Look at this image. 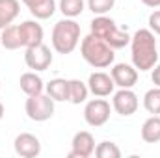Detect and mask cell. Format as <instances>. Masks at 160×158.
<instances>
[{
    "label": "cell",
    "mask_w": 160,
    "mask_h": 158,
    "mask_svg": "<svg viewBox=\"0 0 160 158\" xmlns=\"http://www.w3.org/2000/svg\"><path fill=\"white\" fill-rule=\"evenodd\" d=\"M110 77L114 78V84L119 87H132L138 80V71L128 63H118L114 65Z\"/></svg>",
    "instance_id": "obj_13"
},
{
    "label": "cell",
    "mask_w": 160,
    "mask_h": 158,
    "mask_svg": "<svg viewBox=\"0 0 160 158\" xmlns=\"http://www.w3.org/2000/svg\"><path fill=\"white\" fill-rule=\"evenodd\" d=\"M60 9L69 19L78 17L84 11V0H60Z\"/></svg>",
    "instance_id": "obj_22"
},
{
    "label": "cell",
    "mask_w": 160,
    "mask_h": 158,
    "mask_svg": "<svg viewBox=\"0 0 160 158\" xmlns=\"http://www.w3.org/2000/svg\"><path fill=\"white\" fill-rule=\"evenodd\" d=\"M149 26H151V30H153L155 34L160 36V9L153 11V13L149 15Z\"/></svg>",
    "instance_id": "obj_25"
},
{
    "label": "cell",
    "mask_w": 160,
    "mask_h": 158,
    "mask_svg": "<svg viewBox=\"0 0 160 158\" xmlns=\"http://www.w3.org/2000/svg\"><path fill=\"white\" fill-rule=\"evenodd\" d=\"M47 93L54 101H69V80L63 78H54L48 82Z\"/></svg>",
    "instance_id": "obj_18"
},
{
    "label": "cell",
    "mask_w": 160,
    "mask_h": 158,
    "mask_svg": "<svg viewBox=\"0 0 160 158\" xmlns=\"http://www.w3.org/2000/svg\"><path fill=\"white\" fill-rule=\"evenodd\" d=\"M73 151L69 153V158H88L93 155V151H95V140H93V136L88 132V130H80L75 134V138H73Z\"/></svg>",
    "instance_id": "obj_10"
},
{
    "label": "cell",
    "mask_w": 160,
    "mask_h": 158,
    "mask_svg": "<svg viewBox=\"0 0 160 158\" xmlns=\"http://www.w3.org/2000/svg\"><path fill=\"white\" fill-rule=\"evenodd\" d=\"M88 89L95 95V97H108L112 91H114V78L106 73H93L89 75L88 80Z\"/></svg>",
    "instance_id": "obj_11"
},
{
    "label": "cell",
    "mask_w": 160,
    "mask_h": 158,
    "mask_svg": "<svg viewBox=\"0 0 160 158\" xmlns=\"http://www.w3.org/2000/svg\"><path fill=\"white\" fill-rule=\"evenodd\" d=\"M95 155L99 158H119L121 151L116 143H112V141H102V143H99V147L95 149Z\"/></svg>",
    "instance_id": "obj_23"
},
{
    "label": "cell",
    "mask_w": 160,
    "mask_h": 158,
    "mask_svg": "<svg viewBox=\"0 0 160 158\" xmlns=\"http://www.w3.org/2000/svg\"><path fill=\"white\" fill-rule=\"evenodd\" d=\"M145 6H149V7H158L160 6V0H142Z\"/></svg>",
    "instance_id": "obj_27"
},
{
    "label": "cell",
    "mask_w": 160,
    "mask_h": 158,
    "mask_svg": "<svg viewBox=\"0 0 160 158\" xmlns=\"http://www.w3.org/2000/svg\"><path fill=\"white\" fill-rule=\"evenodd\" d=\"M24 62L30 69L34 71H47L52 63V54H50V48L47 45H36V47H28L26 48V54H24Z\"/></svg>",
    "instance_id": "obj_6"
},
{
    "label": "cell",
    "mask_w": 160,
    "mask_h": 158,
    "mask_svg": "<svg viewBox=\"0 0 160 158\" xmlns=\"http://www.w3.org/2000/svg\"><path fill=\"white\" fill-rule=\"evenodd\" d=\"M80 52H82V58H84L91 67H95V69H104V67H108V65L114 62V58H116L114 48H112L108 43H104L101 37L93 36V34H89V36H86V37L82 39Z\"/></svg>",
    "instance_id": "obj_2"
},
{
    "label": "cell",
    "mask_w": 160,
    "mask_h": 158,
    "mask_svg": "<svg viewBox=\"0 0 160 158\" xmlns=\"http://www.w3.org/2000/svg\"><path fill=\"white\" fill-rule=\"evenodd\" d=\"M19 15V0H0V30L9 26Z\"/></svg>",
    "instance_id": "obj_15"
},
{
    "label": "cell",
    "mask_w": 160,
    "mask_h": 158,
    "mask_svg": "<svg viewBox=\"0 0 160 158\" xmlns=\"http://www.w3.org/2000/svg\"><path fill=\"white\" fill-rule=\"evenodd\" d=\"M0 45L8 50H17L22 47V41H21V32H19V26H6L2 30V36H0Z\"/></svg>",
    "instance_id": "obj_16"
},
{
    "label": "cell",
    "mask_w": 160,
    "mask_h": 158,
    "mask_svg": "<svg viewBox=\"0 0 160 158\" xmlns=\"http://www.w3.org/2000/svg\"><path fill=\"white\" fill-rule=\"evenodd\" d=\"M116 0H88V6L89 9L95 13V15H104L108 13L112 7H114Z\"/></svg>",
    "instance_id": "obj_24"
},
{
    "label": "cell",
    "mask_w": 160,
    "mask_h": 158,
    "mask_svg": "<svg viewBox=\"0 0 160 158\" xmlns=\"http://www.w3.org/2000/svg\"><path fill=\"white\" fill-rule=\"evenodd\" d=\"M88 99V86L80 80H69V101L73 104H80Z\"/></svg>",
    "instance_id": "obj_20"
},
{
    "label": "cell",
    "mask_w": 160,
    "mask_h": 158,
    "mask_svg": "<svg viewBox=\"0 0 160 158\" xmlns=\"http://www.w3.org/2000/svg\"><path fill=\"white\" fill-rule=\"evenodd\" d=\"M19 32H21L22 47H26V48L43 43V28L36 21H24L22 24H19Z\"/></svg>",
    "instance_id": "obj_12"
},
{
    "label": "cell",
    "mask_w": 160,
    "mask_h": 158,
    "mask_svg": "<svg viewBox=\"0 0 160 158\" xmlns=\"http://www.w3.org/2000/svg\"><path fill=\"white\" fill-rule=\"evenodd\" d=\"M30 13L36 17V19H48L54 15V9H56V4L54 0H22Z\"/></svg>",
    "instance_id": "obj_14"
},
{
    "label": "cell",
    "mask_w": 160,
    "mask_h": 158,
    "mask_svg": "<svg viewBox=\"0 0 160 158\" xmlns=\"http://www.w3.org/2000/svg\"><path fill=\"white\" fill-rule=\"evenodd\" d=\"M142 140L147 143L160 141V116H153L142 125Z\"/></svg>",
    "instance_id": "obj_17"
},
{
    "label": "cell",
    "mask_w": 160,
    "mask_h": 158,
    "mask_svg": "<svg viewBox=\"0 0 160 158\" xmlns=\"http://www.w3.org/2000/svg\"><path fill=\"white\" fill-rule=\"evenodd\" d=\"M80 39V26L73 19L58 21L52 28V47L60 54H69L77 48Z\"/></svg>",
    "instance_id": "obj_3"
},
{
    "label": "cell",
    "mask_w": 160,
    "mask_h": 158,
    "mask_svg": "<svg viewBox=\"0 0 160 158\" xmlns=\"http://www.w3.org/2000/svg\"><path fill=\"white\" fill-rule=\"evenodd\" d=\"M15 153L22 158H36L41 153V143L39 140L30 134V132H22L15 138Z\"/></svg>",
    "instance_id": "obj_9"
},
{
    "label": "cell",
    "mask_w": 160,
    "mask_h": 158,
    "mask_svg": "<svg viewBox=\"0 0 160 158\" xmlns=\"http://www.w3.org/2000/svg\"><path fill=\"white\" fill-rule=\"evenodd\" d=\"M91 34L101 37L104 43H108L112 48H123L128 45V34L127 32H121L119 28L116 26V22L104 15H99L91 21Z\"/></svg>",
    "instance_id": "obj_4"
},
{
    "label": "cell",
    "mask_w": 160,
    "mask_h": 158,
    "mask_svg": "<svg viewBox=\"0 0 160 158\" xmlns=\"http://www.w3.org/2000/svg\"><path fill=\"white\" fill-rule=\"evenodd\" d=\"M143 106L149 114L158 116L160 114V87H153L143 97Z\"/></svg>",
    "instance_id": "obj_21"
},
{
    "label": "cell",
    "mask_w": 160,
    "mask_h": 158,
    "mask_svg": "<svg viewBox=\"0 0 160 158\" xmlns=\"http://www.w3.org/2000/svg\"><path fill=\"white\" fill-rule=\"evenodd\" d=\"M84 119L91 126H102L110 119V104L102 99H93L84 108Z\"/></svg>",
    "instance_id": "obj_7"
},
{
    "label": "cell",
    "mask_w": 160,
    "mask_h": 158,
    "mask_svg": "<svg viewBox=\"0 0 160 158\" xmlns=\"http://www.w3.org/2000/svg\"><path fill=\"white\" fill-rule=\"evenodd\" d=\"M151 78H153V82H155V86H157V87H160V63L155 67V69H153Z\"/></svg>",
    "instance_id": "obj_26"
},
{
    "label": "cell",
    "mask_w": 160,
    "mask_h": 158,
    "mask_svg": "<svg viewBox=\"0 0 160 158\" xmlns=\"http://www.w3.org/2000/svg\"><path fill=\"white\" fill-rule=\"evenodd\" d=\"M19 84H21V89L30 97V95H38L43 91V80L36 75V73H24L21 80H19Z\"/></svg>",
    "instance_id": "obj_19"
},
{
    "label": "cell",
    "mask_w": 160,
    "mask_h": 158,
    "mask_svg": "<svg viewBox=\"0 0 160 158\" xmlns=\"http://www.w3.org/2000/svg\"><path fill=\"white\" fill-rule=\"evenodd\" d=\"M4 117V104H2V102H0V119Z\"/></svg>",
    "instance_id": "obj_28"
},
{
    "label": "cell",
    "mask_w": 160,
    "mask_h": 158,
    "mask_svg": "<svg viewBox=\"0 0 160 158\" xmlns=\"http://www.w3.org/2000/svg\"><path fill=\"white\" fill-rule=\"evenodd\" d=\"M24 110L32 121H38V123L47 121L54 116V99H50L48 95H43V93L30 95L26 99Z\"/></svg>",
    "instance_id": "obj_5"
},
{
    "label": "cell",
    "mask_w": 160,
    "mask_h": 158,
    "mask_svg": "<svg viewBox=\"0 0 160 158\" xmlns=\"http://www.w3.org/2000/svg\"><path fill=\"white\" fill-rule=\"evenodd\" d=\"M132 39V63L140 71H149L157 65L158 50H157V39L151 30H138Z\"/></svg>",
    "instance_id": "obj_1"
},
{
    "label": "cell",
    "mask_w": 160,
    "mask_h": 158,
    "mask_svg": "<svg viewBox=\"0 0 160 158\" xmlns=\"http://www.w3.org/2000/svg\"><path fill=\"white\" fill-rule=\"evenodd\" d=\"M114 110L119 116H132L138 110V97L134 91H130V87H121L114 95Z\"/></svg>",
    "instance_id": "obj_8"
}]
</instances>
